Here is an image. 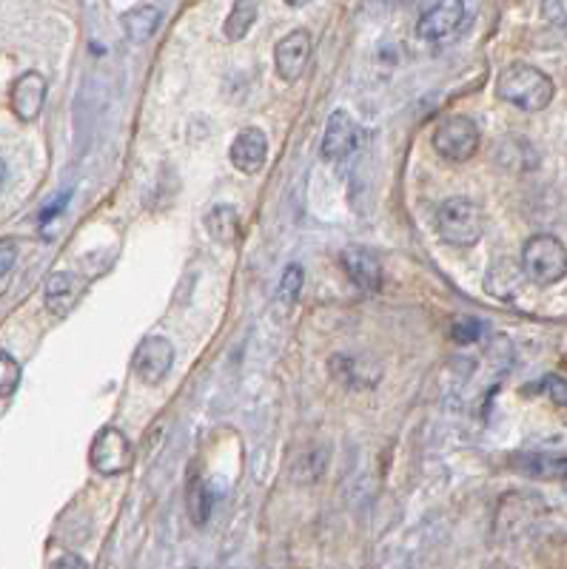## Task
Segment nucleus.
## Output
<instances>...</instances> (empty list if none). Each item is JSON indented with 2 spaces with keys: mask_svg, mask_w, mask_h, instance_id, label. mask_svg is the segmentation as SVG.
I'll return each instance as SVG.
<instances>
[{
  "mask_svg": "<svg viewBox=\"0 0 567 569\" xmlns=\"http://www.w3.org/2000/svg\"><path fill=\"white\" fill-rule=\"evenodd\" d=\"M553 92L556 89L548 74L528 63H513L496 80V97L522 111L548 109Z\"/></svg>",
  "mask_w": 567,
  "mask_h": 569,
  "instance_id": "1",
  "label": "nucleus"
},
{
  "mask_svg": "<svg viewBox=\"0 0 567 569\" xmlns=\"http://www.w3.org/2000/svg\"><path fill=\"white\" fill-rule=\"evenodd\" d=\"M485 214L473 200L454 197L436 208V234L454 248H471L482 239Z\"/></svg>",
  "mask_w": 567,
  "mask_h": 569,
  "instance_id": "2",
  "label": "nucleus"
},
{
  "mask_svg": "<svg viewBox=\"0 0 567 569\" xmlns=\"http://www.w3.org/2000/svg\"><path fill=\"white\" fill-rule=\"evenodd\" d=\"M522 271L530 282L550 288L567 276V248L562 239L550 234H536L522 248Z\"/></svg>",
  "mask_w": 567,
  "mask_h": 569,
  "instance_id": "3",
  "label": "nucleus"
},
{
  "mask_svg": "<svg viewBox=\"0 0 567 569\" xmlns=\"http://www.w3.org/2000/svg\"><path fill=\"white\" fill-rule=\"evenodd\" d=\"M434 148L439 157L451 160V163H465L471 160L479 148V129L471 117L454 114L448 120H442L434 131Z\"/></svg>",
  "mask_w": 567,
  "mask_h": 569,
  "instance_id": "4",
  "label": "nucleus"
},
{
  "mask_svg": "<svg viewBox=\"0 0 567 569\" xmlns=\"http://www.w3.org/2000/svg\"><path fill=\"white\" fill-rule=\"evenodd\" d=\"M89 461L100 476H120L134 464V450L117 427H103L92 441Z\"/></svg>",
  "mask_w": 567,
  "mask_h": 569,
  "instance_id": "5",
  "label": "nucleus"
},
{
  "mask_svg": "<svg viewBox=\"0 0 567 569\" xmlns=\"http://www.w3.org/2000/svg\"><path fill=\"white\" fill-rule=\"evenodd\" d=\"M132 365L143 385H160L174 365V348L166 336H146L134 350Z\"/></svg>",
  "mask_w": 567,
  "mask_h": 569,
  "instance_id": "6",
  "label": "nucleus"
},
{
  "mask_svg": "<svg viewBox=\"0 0 567 569\" xmlns=\"http://www.w3.org/2000/svg\"><path fill=\"white\" fill-rule=\"evenodd\" d=\"M360 143V126L357 120L345 109H337L328 123H325V134H322V157L328 163H340L348 154H354V148Z\"/></svg>",
  "mask_w": 567,
  "mask_h": 569,
  "instance_id": "7",
  "label": "nucleus"
},
{
  "mask_svg": "<svg viewBox=\"0 0 567 569\" xmlns=\"http://www.w3.org/2000/svg\"><path fill=\"white\" fill-rule=\"evenodd\" d=\"M311 60V35L305 29H294L274 49V69L285 83H297Z\"/></svg>",
  "mask_w": 567,
  "mask_h": 569,
  "instance_id": "8",
  "label": "nucleus"
},
{
  "mask_svg": "<svg viewBox=\"0 0 567 569\" xmlns=\"http://www.w3.org/2000/svg\"><path fill=\"white\" fill-rule=\"evenodd\" d=\"M465 20V0H439L431 6L419 23H416V35L428 43H439L445 37H451Z\"/></svg>",
  "mask_w": 567,
  "mask_h": 569,
  "instance_id": "9",
  "label": "nucleus"
},
{
  "mask_svg": "<svg viewBox=\"0 0 567 569\" xmlns=\"http://www.w3.org/2000/svg\"><path fill=\"white\" fill-rule=\"evenodd\" d=\"M46 77L40 72H23L15 80L12 86V94H9V106L15 111V117L23 120V123H32L38 120V114L43 111V103H46Z\"/></svg>",
  "mask_w": 567,
  "mask_h": 569,
  "instance_id": "10",
  "label": "nucleus"
},
{
  "mask_svg": "<svg viewBox=\"0 0 567 569\" xmlns=\"http://www.w3.org/2000/svg\"><path fill=\"white\" fill-rule=\"evenodd\" d=\"M342 268L348 279L365 291V294H377L379 285H382V265L374 251L362 248V245H348L345 251L340 254Z\"/></svg>",
  "mask_w": 567,
  "mask_h": 569,
  "instance_id": "11",
  "label": "nucleus"
},
{
  "mask_svg": "<svg viewBox=\"0 0 567 569\" xmlns=\"http://www.w3.org/2000/svg\"><path fill=\"white\" fill-rule=\"evenodd\" d=\"M265 157H268V140L260 129H243L228 148L231 166L243 174H257L265 166Z\"/></svg>",
  "mask_w": 567,
  "mask_h": 569,
  "instance_id": "12",
  "label": "nucleus"
},
{
  "mask_svg": "<svg viewBox=\"0 0 567 569\" xmlns=\"http://www.w3.org/2000/svg\"><path fill=\"white\" fill-rule=\"evenodd\" d=\"M80 294H83V282L77 279V274H72V271H57V274L49 276V282H46L43 302H46L49 313L66 316V313L77 305Z\"/></svg>",
  "mask_w": 567,
  "mask_h": 569,
  "instance_id": "13",
  "label": "nucleus"
},
{
  "mask_svg": "<svg viewBox=\"0 0 567 569\" xmlns=\"http://www.w3.org/2000/svg\"><path fill=\"white\" fill-rule=\"evenodd\" d=\"M511 464L530 478H548V481H567V459L553 453H516Z\"/></svg>",
  "mask_w": 567,
  "mask_h": 569,
  "instance_id": "14",
  "label": "nucleus"
},
{
  "mask_svg": "<svg viewBox=\"0 0 567 569\" xmlns=\"http://www.w3.org/2000/svg\"><path fill=\"white\" fill-rule=\"evenodd\" d=\"M206 231L208 237L220 245H234L240 234H243V225H240V214L234 205H217L211 208L206 217Z\"/></svg>",
  "mask_w": 567,
  "mask_h": 569,
  "instance_id": "15",
  "label": "nucleus"
},
{
  "mask_svg": "<svg viewBox=\"0 0 567 569\" xmlns=\"http://www.w3.org/2000/svg\"><path fill=\"white\" fill-rule=\"evenodd\" d=\"M522 279H525L522 262L513 265L511 259H499V262H493V268L488 271V276H485V291L505 299V296H513L519 291Z\"/></svg>",
  "mask_w": 567,
  "mask_h": 569,
  "instance_id": "16",
  "label": "nucleus"
},
{
  "mask_svg": "<svg viewBox=\"0 0 567 569\" xmlns=\"http://www.w3.org/2000/svg\"><path fill=\"white\" fill-rule=\"evenodd\" d=\"M160 26V9L157 6H137L132 12L123 15V29L134 43H143L157 32Z\"/></svg>",
  "mask_w": 567,
  "mask_h": 569,
  "instance_id": "17",
  "label": "nucleus"
},
{
  "mask_svg": "<svg viewBox=\"0 0 567 569\" xmlns=\"http://www.w3.org/2000/svg\"><path fill=\"white\" fill-rule=\"evenodd\" d=\"M257 20V0H237L234 9L228 12L226 23H223V37L237 43L248 35V29L254 26Z\"/></svg>",
  "mask_w": 567,
  "mask_h": 569,
  "instance_id": "18",
  "label": "nucleus"
},
{
  "mask_svg": "<svg viewBox=\"0 0 567 569\" xmlns=\"http://www.w3.org/2000/svg\"><path fill=\"white\" fill-rule=\"evenodd\" d=\"M186 507L194 524H206L211 515V493H208L206 481L197 476L189 478V490H186Z\"/></svg>",
  "mask_w": 567,
  "mask_h": 569,
  "instance_id": "19",
  "label": "nucleus"
},
{
  "mask_svg": "<svg viewBox=\"0 0 567 569\" xmlns=\"http://www.w3.org/2000/svg\"><path fill=\"white\" fill-rule=\"evenodd\" d=\"M300 291H303V268L300 265H288L283 279H280V288H277V302L285 305V308H291L297 302Z\"/></svg>",
  "mask_w": 567,
  "mask_h": 569,
  "instance_id": "20",
  "label": "nucleus"
},
{
  "mask_svg": "<svg viewBox=\"0 0 567 569\" xmlns=\"http://www.w3.org/2000/svg\"><path fill=\"white\" fill-rule=\"evenodd\" d=\"M20 385V365L3 350L0 353V396H3V402H9L12 399V393L18 390Z\"/></svg>",
  "mask_w": 567,
  "mask_h": 569,
  "instance_id": "21",
  "label": "nucleus"
},
{
  "mask_svg": "<svg viewBox=\"0 0 567 569\" xmlns=\"http://www.w3.org/2000/svg\"><path fill=\"white\" fill-rule=\"evenodd\" d=\"M542 390L550 396V402L559 404V407H567V379L565 376H556L550 373L542 379Z\"/></svg>",
  "mask_w": 567,
  "mask_h": 569,
  "instance_id": "22",
  "label": "nucleus"
},
{
  "mask_svg": "<svg viewBox=\"0 0 567 569\" xmlns=\"http://www.w3.org/2000/svg\"><path fill=\"white\" fill-rule=\"evenodd\" d=\"M451 333H454L456 342L468 345V342H476V339L482 336V322H476V319H459Z\"/></svg>",
  "mask_w": 567,
  "mask_h": 569,
  "instance_id": "23",
  "label": "nucleus"
},
{
  "mask_svg": "<svg viewBox=\"0 0 567 569\" xmlns=\"http://www.w3.org/2000/svg\"><path fill=\"white\" fill-rule=\"evenodd\" d=\"M542 15L553 26H567V0H542Z\"/></svg>",
  "mask_w": 567,
  "mask_h": 569,
  "instance_id": "24",
  "label": "nucleus"
},
{
  "mask_svg": "<svg viewBox=\"0 0 567 569\" xmlns=\"http://www.w3.org/2000/svg\"><path fill=\"white\" fill-rule=\"evenodd\" d=\"M49 569H92L80 555L75 552H66V555H60L57 561H52V567Z\"/></svg>",
  "mask_w": 567,
  "mask_h": 569,
  "instance_id": "25",
  "label": "nucleus"
},
{
  "mask_svg": "<svg viewBox=\"0 0 567 569\" xmlns=\"http://www.w3.org/2000/svg\"><path fill=\"white\" fill-rule=\"evenodd\" d=\"M0 257H3L0 271H3V276H9V271L15 268V242H12V239H3V245H0Z\"/></svg>",
  "mask_w": 567,
  "mask_h": 569,
  "instance_id": "26",
  "label": "nucleus"
},
{
  "mask_svg": "<svg viewBox=\"0 0 567 569\" xmlns=\"http://www.w3.org/2000/svg\"><path fill=\"white\" fill-rule=\"evenodd\" d=\"M285 3H288V6H305L308 0H285Z\"/></svg>",
  "mask_w": 567,
  "mask_h": 569,
  "instance_id": "27",
  "label": "nucleus"
}]
</instances>
